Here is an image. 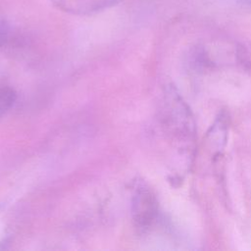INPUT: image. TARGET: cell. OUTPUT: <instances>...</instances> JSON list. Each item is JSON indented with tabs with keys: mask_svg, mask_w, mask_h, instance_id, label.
<instances>
[{
	"mask_svg": "<svg viewBox=\"0 0 251 251\" xmlns=\"http://www.w3.org/2000/svg\"><path fill=\"white\" fill-rule=\"evenodd\" d=\"M58 9L74 15H89L113 7L123 0H50Z\"/></svg>",
	"mask_w": 251,
	"mask_h": 251,
	"instance_id": "cell-2",
	"label": "cell"
},
{
	"mask_svg": "<svg viewBox=\"0 0 251 251\" xmlns=\"http://www.w3.org/2000/svg\"><path fill=\"white\" fill-rule=\"evenodd\" d=\"M8 25L7 23L0 18V44H3L6 40H7V37H8V31H9V28H8Z\"/></svg>",
	"mask_w": 251,
	"mask_h": 251,
	"instance_id": "cell-4",
	"label": "cell"
},
{
	"mask_svg": "<svg viewBox=\"0 0 251 251\" xmlns=\"http://www.w3.org/2000/svg\"><path fill=\"white\" fill-rule=\"evenodd\" d=\"M16 98L15 92L10 88H0V117L13 105Z\"/></svg>",
	"mask_w": 251,
	"mask_h": 251,
	"instance_id": "cell-3",
	"label": "cell"
},
{
	"mask_svg": "<svg viewBox=\"0 0 251 251\" xmlns=\"http://www.w3.org/2000/svg\"><path fill=\"white\" fill-rule=\"evenodd\" d=\"M157 214V202L150 190L145 187L139 188L132 200V217L136 226L146 228L149 226Z\"/></svg>",
	"mask_w": 251,
	"mask_h": 251,
	"instance_id": "cell-1",
	"label": "cell"
}]
</instances>
